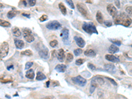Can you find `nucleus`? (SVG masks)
<instances>
[{
    "label": "nucleus",
    "instance_id": "1",
    "mask_svg": "<svg viewBox=\"0 0 132 99\" xmlns=\"http://www.w3.org/2000/svg\"><path fill=\"white\" fill-rule=\"evenodd\" d=\"M114 21L116 24H120L126 27H130L132 24V19L124 13L117 15L114 18Z\"/></svg>",
    "mask_w": 132,
    "mask_h": 99
},
{
    "label": "nucleus",
    "instance_id": "2",
    "mask_svg": "<svg viewBox=\"0 0 132 99\" xmlns=\"http://www.w3.org/2000/svg\"><path fill=\"white\" fill-rule=\"evenodd\" d=\"M82 28H83L84 31H85L86 33H88L89 34H99L95 25L93 23H85L84 24H83Z\"/></svg>",
    "mask_w": 132,
    "mask_h": 99
},
{
    "label": "nucleus",
    "instance_id": "3",
    "mask_svg": "<svg viewBox=\"0 0 132 99\" xmlns=\"http://www.w3.org/2000/svg\"><path fill=\"white\" fill-rule=\"evenodd\" d=\"M91 87H94V89H96L97 87H99V86H102V85H104V81L103 78H102L101 77H99V76H94L93 77V79H91Z\"/></svg>",
    "mask_w": 132,
    "mask_h": 99
},
{
    "label": "nucleus",
    "instance_id": "4",
    "mask_svg": "<svg viewBox=\"0 0 132 99\" xmlns=\"http://www.w3.org/2000/svg\"><path fill=\"white\" fill-rule=\"evenodd\" d=\"M9 44L6 42H3L0 45V58H3L7 56L9 53Z\"/></svg>",
    "mask_w": 132,
    "mask_h": 99
},
{
    "label": "nucleus",
    "instance_id": "5",
    "mask_svg": "<svg viewBox=\"0 0 132 99\" xmlns=\"http://www.w3.org/2000/svg\"><path fill=\"white\" fill-rule=\"evenodd\" d=\"M23 34L24 39L28 42H32L34 40V36L32 31L29 29H23Z\"/></svg>",
    "mask_w": 132,
    "mask_h": 99
},
{
    "label": "nucleus",
    "instance_id": "6",
    "mask_svg": "<svg viewBox=\"0 0 132 99\" xmlns=\"http://www.w3.org/2000/svg\"><path fill=\"white\" fill-rule=\"evenodd\" d=\"M60 36L62 38V40L63 43L66 45H70V34H69V30L66 28H64L62 30Z\"/></svg>",
    "mask_w": 132,
    "mask_h": 99
},
{
    "label": "nucleus",
    "instance_id": "7",
    "mask_svg": "<svg viewBox=\"0 0 132 99\" xmlns=\"http://www.w3.org/2000/svg\"><path fill=\"white\" fill-rule=\"evenodd\" d=\"M71 80L75 84L79 85L80 87H84L85 85L86 84V80L80 75L75 77H72Z\"/></svg>",
    "mask_w": 132,
    "mask_h": 99
},
{
    "label": "nucleus",
    "instance_id": "8",
    "mask_svg": "<svg viewBox=\"0 0 132 99\" xmlns=\"http://www.w3.org/2000/svg\"><path fill=\"white\" fill-rule=\"evenodd\" d=\"M62 27V25L60 23L57 21H53L49 22L48 23L46 24V28L50 30H58Z\"/></svg>",
    "mask_w": 132,
    "mask_h": 99
},
{
    "label": "nucleus",
    "instance_id": "9",
    "mask_svg": "<svg viewBox=\"0 0 132 99\" xmlns=\"http://www.w3.org/2000/svg\"><path fill=\"white\" fill-rule=\"evenodd\" d=\"M106 9H107V11L108 12V13L113 18H114L118 15V10L113 4H109L107 6Z\"/></svg>",
    "mask_w": 132,
    "mask_h": 99
},
{
    "label": "nucleus",
    "instance_id": "10",
    "mask_svg": "<svg viewBox=\"0 0 132 99\" xmlns=\"http://www.w3.org/2000/svg\"><path fill=\"white\" fill-rule=\"evenodd\" d=\"M39 56L43 59H47L49 58V52L47 48L44 47L42 48H41L39 51Z\"/></svg>",
    "mask_w": 132,
    "mask_h": 99
},
{
    "label": "nucleus",
    "instance_id": "11",
    "mask_svg": "<svg viewBox=\"0 0 132 99\" xmlns=\"http://www.w3.org/2000/svg\"><path fill=\"white\" fill-rule=\"evenodd\" d=\"M75 41L77 43L79 47L80 48H83L85 46V41L81 37H79V36H75L74 37Z\"/></svg>",
    "mask_w": 132,
    "mask_h": 99
},
{
    "label": "nucleus",
    "instance_id": "12",
    "mask_svg": "<svg viewBox=\"0 0 132 99\" xmlns=\"http://www.w3.org/2000/svg\"><path fill=\"white\" fill-rule=\"evenodd\" d=\"M77 7L79 12L82 14V15H83L84 17H87L88 13H87V11L86 10V9L85 8L84 5H82L81 3H78L77 5Z\"/></svg>",
    "mask_w": 132,
    "mask_h": 99
},
{
    "label": "nucleus",
    "instance_id": "13",
    "mask_svg": "<svg viewBox=\"0 0 132 99\" xmlns=\"http://www.w3.org/2000/svg\"><path fill=\"white\" fill-rule=\"evenodd\" d=\"M105 58L107 60L110 61L111 62H113V63H118V62L120 61L119 58L113 56V55H110V54H106L105 56Z\"/></svg>",
    "mask_w": 132,
    "mask_h": 99
},
{
    "label": "nucleus",
    "instance_id": "14",
    "mask_svg": "<svg viewBox=\"0 0 132 99\" xmlns=\"http://www.w3.org/2000/svg\"><path fill=\"white\" fill-rule=\"evenodd\" d=\"M57 58H58V60L63 62L64 61V58H65V52L64 50L63 49H60L58 51V53H57Z\"/></svg>",
    "mask_w": 132,
    "mask_h": 99
},
{
    "label": "nucleus",
    "instance_id": "15",
    "mask_svg": "<svg viewBox=\"0 0 132 99\" xmlns=\"http://www.w3.org/2000/svg\"><path fill=\"white\" fill-rule=\"evenodd\" d=\"M104 69L110 73H115L116 72V67L114 65L112 64V63H108V64H106L104 65Z\"/></svg>",
    "mask_w": 132,
    "mask_h": 99
},
{
    "label": "nucleus",
    "instance_id": "16",
    "mask_svg": "<svg viewBox=\"0 0 132 99\" xmlns=\"http://www.w3.org/2000/svg\"><path fill=\"white\" fill-rule=\"evenodd\" d=\"M15 45L17 49H23L24 46V42L19 39H15Z\"/></svg>",
    "mask_w": 132,
    "mask_h": 99
},
{
    "label": "nucleus",
    "instance_id": "17",
    "mask_svg": "<svg viewBox=\"0 0 132 99\" xmlns=\"http://www.w3.org/2000/svg\"><path fill=\"white\" fill-rule=\"evenodd\" d=\"M66 69H67V66L64 64H58L55 66V69L58 72H62L63 73L65 72L66 71Z\"/></svg>",
    "mask_w": 132,
    "mask_h": 99
},
{
    "label": "nucleus",
    "instance_id": "18",
    "mask_svg": "<svg viewBox=\"0 0 132 99\" xmlns=\"http://www.w3.org/2000/svg\"><path fill=\"white\" fill-rule=\"evenodd\" d=\"M119 48L116 46L115 44H112L108 49V52L110 53H115L119 52Z\"/></svg>",
    "mask_w": 132,
    "mask_h": 99
},
{
    "label": "nucleus",
    "instance_id": "19",
    "mask_svg": "<svg viewBox=\"0 0 132 99\" xmlns=\"http://www.w3.org/2000/svg\"><path fill=\"white\" fill-rule=\"evenodd\" d=\"M12 33L13 35L15 36H16V37H20V36H21V30H19V29L17 28V27H14V28H13Z\"/></svg>",
    "mask_w": 132,
    "mask_h": 99
},
{
    "label": "nucleus",
    "instance_id": "20",
    "mask_svg": "<svg viewBox=\"0 0 132 99\" xmlns=\"http://www.w3.org/2000/svg\"><path fill=\"white\" fill-rule=\"evenodd\" d=\"M35 76V73L33 69H29V71H27L26 73V77L28 79H33Z\"/></svg>",
    "mask_w": 132,
    "mask_h": 99
},
{
    "label": "nucleus",
    "instance_id": "21",
    "mask_svg": "<svg viewBox=\"0 0 132 99\" xmlns=\"http://www.w3.org/2000/svg\"><path fill=\"white\" fill-rule=\"evenodd\" d=\"M96 21H98V23H101V24L103 23V16H102V13L100 11H99L98 12L96 13Z\"/></svg>",
    "mask_w": 132,
    "mask_h": 99
},
{
    "label": "nucleus",
    "instance_id": "22",
    "mask_svg": "<svg viewBox=\"0 0 132 99\" xmlns=\"http://www.w3.org/2000/svg\"><path fill=\"white\" fill-rule=\"evenodd\" d=\"M85 55L87 57H94L96 56V52L92 50V49H90V50H86L84 52Z\"/></svg>",
    "mask_w": 132,
    "mask_h": 99
},
{
    "label": "nucleus",
    "instance_id": "23",
    "mask_svg": "<svg viewBox=\"0 0 132 99\" xmlns=\"http://www.w3.org/2000/svg\"><path fill=\"white\" fill-rule=\"evenodd\" d=\"M46 75L44 74L43 73L40 72V71H39L37 72V74H36V80L38 81H43V80L46 79Z\"/></svg>",
    "mask_w": 132,
    "mask_h": 99
},
{
    "label": "nucleus",
    "instance_id": "24",
    "mask_svg": "<svg viewBox=\"0 0 132 99\" xmlns=\"http://www.w3.org/2000/svg\"><path fill=\"white\" fill-rule=\"evenodd\" d=\"M17 13H18V11H17L15 9L11 10V11H9L8 13H7V17L9 18V19H12V18H13V17H15L17 15Z\"/></svg>",
    "mask_w": 132,
    "mask_h": 99
},
{
    "label": "nucleus",
    "instance_id": "25",
    "mask_svg": "<svg viewBox=\"0 0 132 99\" xmlns=\"http://www.w3.org/2000/svg\"><path fill=\"white\" fill-rule=\"evenodd\" d=\"M59 8H60V10L61 11V12L62 13V14L63 15H65L66 13H67V9H66V7L62 3H59Z\"/></svg>",
    "mask_w": 132,
    "mask_h": 99
},
{
    "label": "nucleus",
    "instance_id": "26",
    "mask_svg": "<svg viewBox=\"0 0 132 99\" xmlns=\"http://www.w3.org/2000/svg\"><path fill=\"white\" fill-rule=\"evenodd\" d=\"M0 26L3 27H11V24H10L9 22L6 21L5 20L0 19Z\"/></svg>",
    "mask_w": 132,
    "mask_h": 99
},
{
    "label": "nucleus",
    "instance_id": "27",
    "mask_svg": "<svg viewBox=\"0 0 132 99\" xmlns=\"http://www.w3.org/2000/svg\"><path fill=\"white\" fill-rule=\"evenodd\" d=\"M21 55L23 56H32V52L31 50H26L25 51L22 52Z\"/></svg>",
    "mask_w": 132,
    "mask_h": 99
},
{
    "label": "nucleus",
    "instance_id": "28",
    "mask_svg": "<svg viewBox=\"0 0 132 99\" xmlns=\"http://www.w3.org/2000/svg\"><path fill=\"white\" fill-rule=\"evenodd\" d=\"M66 60H67V62H71V61H72L73 60V56L71 53H68L67 54Z\"/></svg>",
    "mask_w": 132,
    "mask_h": 99
},
{
    "label": "nucleus",
    "instance_id": "29",
    "mask_svg": "<svg viewBox=\"0 0 132 99\" xmlns=\"http://www.w3.org/2000/svg\"><path fill=\"white\" fill-rule=\"evenodd\" d=\"M66 1V3H67V5H69L71 9H74L75 8V5H74V3H73V2L72 0H65Z\"/></svg>",
    "mask_w": 132,
    "mask_h": 99
},
{
    "label": "nucleus",
    "instance_id": "30",
    "mask_svg": "<svg viewBox=\"0 0 132 99\" xmlns=\"http://www.w3.org/2000/svg\"><path fill=\"white\" fill-rule=\"evenodd\" d=\"M73 52H74V54L76 56H79V55H80L81 53H82V52H83V50H82V49H81V48L75 49Z\"/></svg>",
    "mask_w": 132,
    "mask_h": 99
},
{
    "label": "nucleus",
    "instance_id": "31",
    "mask_svg": "<svg viewBox=\"0 0 132 99\" xmlns=\"http://www.w3.org/2000/svg\"><path fill=\"white\" fill-rule=\"evenodd\" d=\"M58 42L56 40H52V41H51L50 42V46H52V48H55V47H56V46H58Z\"/></svg>",
    "mask_w": 132,
    "mask_h": 99
},
{
    "label": "nucleus",
    "instance_id": "32",
    "mask_svg": "<svg viewBox=\"0 0 132 99\" xmlns=\"http://www.w3.org/2000/svg\"><path fill=\"white\" fill-rule=\"evenodd\" d=\"M85 62V60L84 59H82V58H80V59H78L76 60L75 61V63L77 65H82L83 63Z\"/></svg>",
    "mask_w": 132,
    "mask_h": 99
},
{
    "label": "nucleus",
    "instance_id": "33",
    "mask_svg": "<svg viewBox=\"0 0 132 99\" xmlns=\"http://www.w3.org/2000/svg\"><path fill=\"white\" fill-rule=\"evenodd\" d=\"M33 65V63L31 61H29L25 64V69H29Z\"/></svg>",
    "mask_w": 132,
    "mask_h": 99
},
{
    "label": "nucleus",
    "instance_id": "34",
    "mask_svg": "<svg viewBox=\"0 0 132 99\" xmlns=\"http://www.w3.org/2000/svg\"><path fill=\"white\" fill-rule=\"evenodd\" d=\"M48 19V16L46 15H43L42 16H41L40 18V21L41 22H44L47 21Z\"/></svg>",
    "mask_w": 132,
    "mask_h": 99
},
{
    "label": "nucleus",
    "instance_id": "35",
    "mask_svg": "<svg viewBox=\"0 0 132 99\" xmlns=\"http://www.w3.org/2000/svg\"><path fill=\"white\" fill-rule=\"evenodd\" d=\"M126 12L130 15V16H132V6H128V7H126Z\"/></svg>",
    "mask_w": 132,
    "mask_h": 99
},
{
    "label": "nucleus",
    "instance_id": "36",
    "mask_svg": "<svg viewBox=\"0 0 132 99\" xmlns=\"http://www.w3.org/2000/svg\"><path fill=\"white\" fill-rule=\"evenodd\" d=\"M88 68H89V69L92 71L96 70V67H95L93 63H88Z\"/></svg>",
    "mask_w": 132,
    "mask_h": 99
},
{
    "label": "nucleus",
    "instance_id": "37",
    "mask_svg": "<svg viewBox=\"0 0 132 99\" xmlns=\"http://www.w3.org/2000/svg\"><path fill=\"white\" fill-rule=\"evenodd\" d=\"M104 24H105L106 27H111L112 25V23L110 21H106L104 22Z\"/></svg>",
    "mask_w": 132,
    "mask_h": 99
},
{
    "label": "nucleus",
    "instance_id": "38",
    "mask_svg": "<svg viewBox=\"0 0 132 99\" xmlns=\"http://www.w3.org/2000/svg\"><path fill=\"white\" fill-rule=\"evenodd\" d=\"M114 44H116V45H118V46H120L122 44V42L119 40H110Z\"/></svg>",
    "mask_w": 132,
    "mask_h": 99
},
{
    "label": "nucleus",
    "instance_id": "39",
    "mask_svg": "<svg viewBox=\"0 0 132 99\" xmlns=\"http://www.w3.org/2000/svg\"><path fill=\"white\" fill-rule=\"evenodd\" d=\"M36 0H29V5H31V6H34V5H36Z\"/></svg>",
    "mask_w": 132,
    "mask_h": 99
},
{
    "label": "nucleus",
    "instance_id": "40",
    "mask_svg": "<svg viewBox=\"0 0 132 99\" xmlns=\"http://www.w3.org/2000/svg\"><path fill=\"white\" fill-rule=\"evenodd\" d=\"M106 78L107 79L109 80V81H110V82L112 83L113 85H114L115 86H117V83L114 80L112 79H111V78H110V77H106Z\"/></svg>",
    "mask_w": 132,
    "mask_h": 99
},
{
    "label": "nucleus",
    "instance_id": "41",
    "mask_svg": "<svg viewBox=\"0 0 132 99\" xmlns=\"http://www.w3.org/2000/svg\"><path fill=\"white\" fill-rule=\"evenodd\" d=\"M115 3H116V6L120 8V1H119V0H115Z\"/></svg>",
    "mask_w": 132,
    "mask_h": 99
},
{
    "label": "nucleus",
    "instance_id": "42",
    "mask_svg": "<svg viewBox=\"0 0 132 99\" xmlns=\"http://www.w3.org/2000/svg\"><path fill=\"white\" fill-rule=\"evenodd\" d=\"M42 99H55L54 98V97H53V96H48V97H46L45 98H44Z\"/></svg>",
    "mask_w": 132,
    "mask_h": 99
},
{
    "label": "nucleus",
    "instance_id": "43",
    "mask_svg": "<svg viewBox=\"0 0 132 99\" xmlns=\"http://www.w3.org/2000/svg\"><path fill=\"white\" fill-rule=\"evenodd\" d=\"M13 68H14V67H13V65H9V67H7V69H8V70H11V69H13Z\"/></svg>",
    "mask_w": 132,
    "mask_h": 99
},
{
    "label": "nucleus",
    "instance_id": "44",
    "mask_svg": "<svg viewBox=\"0 0 132 99\" xmlns=\"http://www.w3.org/2000/svg\"><path fill=\"white\" fill-rule=\"evenodd\" d=\"M23 16H25V17H27V18H30V17H31V15H30L29 14H26V13H23Z\"/></svg>",
    "mask_w": 132,
    "mask_h": 99
},
{
    "label": "nucleus",
    "instance_id": "45",
    "mask_svg": "<svg viewBox=\"0 0 132 99\" xmlns=\"http://www.w3.org/2000/svg\"><path fill=\"white\" fill-rule=\"evenodd\" d=\"M3 8H4V5H3L2 3H0V9H3Z\"/></svg>",
    "mask_w": 132,
    "mask_h": 99
},
{
    "label": "nucleus",
    "instance_id": "46",
    "mask_svg": "<svg viewBox=\"0 0 132 99\" xmlns=\"http://www.w3.org/2000/svg\"><path fill=\"white\" fill-rule=\"evenodd\" d=\"M50 81H48V82H47V83H46V85H47V87H49V84H50Z\"/></svg>",
    "mask_w": 132,
    "mask_h": 99
}]
</instances>
